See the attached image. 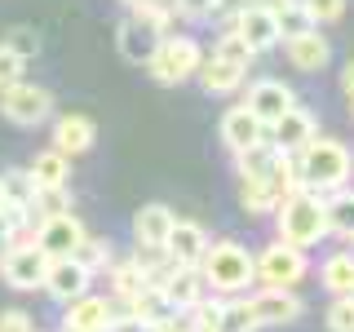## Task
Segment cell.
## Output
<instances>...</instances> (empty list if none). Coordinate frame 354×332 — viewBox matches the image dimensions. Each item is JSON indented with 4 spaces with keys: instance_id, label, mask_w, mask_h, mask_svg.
<instances>
[{
    "instance_id": "1",
    "label": "cell",
    "mask_w": 354,
    "mask_h": 332,
    "mask_svg": "<svg viewBox=\"0 0 354 332\" xmlns=\"http://www.w3.org/2000/svg\"><path fill=\"white\" fill-rule=\"evenodd\" d=\"M292 160H297L301 186H310L319 195L337 191V186H350V177H354V151L341 138H328V133H315L301 151H292Z\"/></svg>"
},
{
    "instance_id": "2",
    "label": "cell",
    "mask_w": 354,
    "mask_h": 332,
    "mask_svg": "<svg viewBox=\"0 0 354 332\" xmlns=\"http://www.w3.org/2000/svg\"><path fill=\"white\" fill-rule=\"evenodd\" d=\"M274 230H279V239L297 243V248H319L328 235V221H324V195L310 191V186H297L292 195H283L279 204H274Z\"/></svg>"
},
{
    "instance_id": "3",
    "label": "cell",
    "mask_w": 354,
    "mask_h": 332,
    "mask_svg": "<svg viewBox=\"0 0 354 332\" xmlns=\"http://www.w3.org/2000/svg\"><path fill=\"white\" fill-rule=\"evenodd\" d=\"M199 275H204L208 293H217V297L248 293L257 284L252 279V252L239 239H208L204 257H199Z\"/></svg>"
},
{
    "instance_id": "4",
    "label": "cell",
    "mask_w": 354,
    "mask_h": 332,
    "mask_svg": "<svg viewBox=\"0 0 354 332\" xmlns=\"http://www.w3.org/2000/svg\"><path fill=\"white\" fill-rule=\"evenodd\" d=\"M199 62H204V44L195 36H186V31H164L160 44H155V53L147 58V71L155 84H186L195 80Z\"/></svg>"
},
{
    "instance_id": "5",
    "label": "cell",
    "mask_w": 354,
    "mask_h": 332,
    "mask_svg": "<svg viewBox=\"0 0 354 332\" xmlns=\"http://www.w3.org/2000/svg\"><path fill=\"white\" fill-rule=\"evenodd\" d=\"M310 275V252L297 248L274 235L261 252H252V279L266 284V288H297Z\"/></svg>"
},
{
    "instance_id": "6",
    "label": "cell",
    "mask_w": 354,
    "mask_h": 332,
    "mask_svg": "<svg viewBox=\"0 0 354 332\" xmlns=\"http://www.w3.org/2000/svg\"><path fill=\"white\" fill-rule=\"evenodd\" d=\"M0 116L18 129H36L53 116V93L44 84H27V80H14L0 89Z\"/></svg>"
},
{
    "instance_id": "7",
    "label": "cell",
    "mask_w": 354,
    "mask_h": 332,
    "mask_svg": "<svg viewBox=\"0 0 354 332\" xmlns=\"http://www.w3.org/2000/svg\"><path fill=\"white\" fill-rule=\"evenodd\" d=\"M44 270H49V257L36 248V239L9 243L5 257H0V279L14 288V293H36L44 284Z\"/></svg>"
},
{
    "instance_id": "8",
    "label": "cell",
    "mask_w": 354,
    "mask_h": 332,
    "mask_svg": "<svg viewBox=\"0 0 354 332\" xmlns=\"http://www.w3.org/2000/svg\"><path fill=\"white\" fill-rule=\"evenodd\" d=\"M248 306H252V319L257 328H283V324H297L306 315V302L297 297V288H248Z\"/></svg>"
},
{
    "instance_id": "9",
    "label": "cell",
    "mask_w": 354,
    "mask_h": 332,
    "mask_svg": "<svg viewBox=\"0 0 354 332\" xmlns=\"http://www.w3.org/2000/svg\"><path fill=\"white\" fill-rule=\"evenodd\" d=\"M84 239V221L71 213H53V217H36V248L44 257H71L75 243Z\"/></svg>"
},
{
    "instance_id": "10",
    "label": "cell",
    "mask_w": 354,
    "mask_h": 332,
    "mask_svg": "<svg viewBox=\"0 0 354 332\" xmlns=\"http://www.w3.org/2000/svg\"><path fill=\"white\" fill-rule=\"evenodd\" d=\"M111 315H115V302L111 297H93V288L71 297V302H62L66 332H111Z\"/></svg>"
},
{
    "instance_id": "11",
    "label": "cell",
    "mask_w": 354,
    "mask_h": 332,
    "mask_svg": "<svg viewBox=\"0 0 354 332\" xmlns=\"http://www.w3.org/2000/svg\"><path fill=\"white\" fill-rule=\"evenodd\" d=\"M315 133H319V116L310 107H301V102H292L279 120H270V124H266V138H270L279 151H301Z\"/></svg>"
},
{
    "instance_id": "12",
    "label": "cell",
    "mask_w": 354,
    "mask_h": 332,
    "mask_svg": "<svg viewBox=\"0 0 354 332\" xmlns=\"http://www.w3.org/2000/svg\"><path fill=\"white\" fill-rule=\"evenodd\" d=\"M44 293H49V302H71V297H80L93 288V270L80 266L75 257H49V270H44Z\"/></svg>"
},
{
    "instance_id": "13",
    "label": "cell",
    "mask_w": 354,
    "mask_h": 332,
    "mask_svg": "<svg viewBox=\"0 0 354 332\" xmlns=\"http://www.w3.org/2000/svg\"><path fill=\"white\" fill-rule=\"evenodd\" d=\"M226 27H235L257 53L279 44V22H274V9H270V5H261V0H248V5H243L239 14L226 22Z\"/></svg>"
},
{
    "instance_id": "14",
    "label": "cell",
    "mask_w": 354,
    "mask_h": 332,
    "mask_svg": "<svg viewBox=\"0 0 354 332\" xmlns=\"http://www.w3.org/2000/svg\"><path fill=\"white\" fill-rule=\"evenodd\" d=\"M283 53H288V62H292L297 71H306V75L324 71L332 62V44H328V36L319 27H306V31H297V36H288Z\"/></svg>"
},
{
    "instance_id": "15",
    "label": "cell",
    "mask_w": 354,
    "mask_h": 332,
    "mask_svg": "<svg viewBox=\"0 0 354 332\" xmlns=\"http://www.w3.org/2000/svg\"><path fill=\"white\" fill-rule=\"evenodd\" d=\"M297 102V93H292V84H283V80H274V75H266V80L257 84H248V93H243V107L252 111V116L261 120V124H270V120H279L288 107Z\"/></svg>"
},
{
    "instance_id": "16",
    "label": "cell",
    "mask_w": 354,
    "mask_h": 332,
    "mask_svg": "<svg viewBox=\"0 0 354 332\" xmlns=\"http://www.w3.org/2000/svg\"><path fill=\"white\" fill-rule=\"evenodd\" d=\"M204 248H208V230L199 226V221H191V217H173L169 235H164V257L182 261V266H199Z\"/></svg>"
},
{
    "instance_id": "17",
    "label": "cell",
    "mask_w": 354,
    "mask_h": 332,
    "mask_svg": "<svg viewBox=\"0 0 354 332\" xmlns=\"http://www.w3.org/2000/svg\"><path fill=\"white\" fill-rule=\"evenodd\" d=\"M173 217L177 213L169 204H142L133 213V243H138V252H164V235H169Z\"/></svg>"
},
{
    "instance_id": "18",
    "label": "cell",
    "mask_w": 354,
    "mask_h": 332,
    "mask_svg": "<svg viewBox=\"0 0 354 332\" xmlns=\"http://www.w3.org/2000/svg\"><path fill=\"white\" fill-rule=\"evenodd\" d=\"M160 36H164V31H155L151 22H142V18H133V14H129V18L115 27V49H120V58H124V62L147 66V58L155 53Z\"/></svg>"
},
{
    "instance_id": "19",
    "label": "cell",
    "mask_w": 354,
    "mask_h": 332,
    "mask_svg": "<svg viewBox=\"0 0 354 332\" xmlns=\"http://www.w3.org/2000/svg\"><path fill=\"white\" fill-rule=\"evenodd\" d=\"M102 275H106V288H111V302H120V306L133 302L142 288H151L147 261H142V257H111Z\"/></svg>"
},
{
    "instance_id": "20",
    "label": "cell",
    "mask_w": 354,
    "mask_h": 332,
    "mask_svg": "<svg viewBox=\"0 0 354 332\" xmlns=\"http://www.w3.org/2000/svg\"><path fill=\"white\" fill-rule=\"evenodd\" d=\"M217 133H221V142H226V151L235 155V151H243V147H252V142H261V138H266V124H261V120L252 116L243 102H235V107H226V116H221Z\"/></svg>"
},
{
    "instance_id": "21",
    "label": "cell",
    "mask_w": 354,
    "mask_h": 332,
    "mask_svg": "<svg viewBox=\"0 0 354 332\" xmlns=\"http://www.w3.org/2000/svg\"><path fill=\"white\" fill-rule=\"evenodd\" d=\"M195 80L204 93H217V98H226V93H239L243 80H248V66H239V62H230V58H204L199 62V71H195Z\"/></svg>"
},
{
    "instance_id": "22",
    "label": "cell",
    "mask_w": 354,
    "mask_h": 332,
    "mask_svg": "<svg viewBox=\"0 0 354 332\" xmlns=\"http://www.w3.org/2000/svg\"><path fill=\"white\" fill-rule=\"evenodd\" d=\"M93 142H97V124L88 116H62V120H53V147H58L62 155H84V151H93Z\"/></svg>"
},
{
    "instance_id": "23",
    "label": "cell",
    "mask_w": 354,
    "mask_h": 332,
    "mask_svg": "<svg viewBox=\"0 0 354 332\" xmlns=\"http://www.w3.org/2000/svg\"><path fill=\"white\" fill-rule=\"evenodd\" d=\"M27 173H31V182H36V191L40 186H66L71 182V155H62L58 147H44V151H36V160L27 164Z\"/></svg>"
},
{
    "instance_id": "24",
    "label": "cell",
    "mask_w": 354,
    "mask_h": 332,
    "mask_svg": "<svg viewBox=\"0 0 354 332\" xmlns=\"http://www.w3.org/2000/svg\"><path fill=\"white\" fill-rule=\"evenodd\" d=\"M319 284L328 288L332 297L337 293H354V248H337L319 261Z\"/></svg>"
},
{
    "instance_id": "25",
    "label": "cell",
    "mask_w": 354,
    "mask_h": 332,
    "mask_svg": "<svg viewBox=\"0 0 354 332\" xmlns=\"http://www.w3.org/2000/svg\"><path fill=\"white\" fill-rule=\"evenodd\" d=\"M226 324V297H199L182 310V328H195V332H221Z\"/></svg>"
},
{
    "instance_id": "26",
    "label": "cell",
    "mask_w": 354,
    "mask_h": 332,
    "mask_svg": "<svg viewBox=\"0 0 354 332\" xmlns=\"http://www.w3.org/2000/svg\"><path fill=\"white\" fill-rule=\"evenodd\" d=\"M324 221H328V235H350L354 230V191L350 186H337V191L324 195Z\"/></svg>"
},
{
    "instance_id": "27",
    "label": "cell",
    "mask_w": 354,
    "mask_h": 332,
    "mask_svg": "<svg viewBox=\"0 0 354 332\" xmlns=\"http://www.w3.org/2000/svg\"><path fill=\"white\" fill-rule=\"evenodd\" d=\"M239 204L248 208L252 217L274 213V195H270V186H266V177H239Z\"/></svg>"
},
{
    "instance_id": "28",
    "label": "cell",
    "mask_w": 354,
    "mask_h": 332,
    "mask_svg": "<svg viewBox=\"0 0 354 332\" xmlns=\"http://www.w3.org/2000/svg\"><path fill=\"white\" fill-rule=\"evenodd\" d=\"M71 257L80 261V266H88L93 275H102V270H106V261L115 257V252H111V239H102V235H88V230H84V239L75 243V252H71Z\"/></svg>"
},
{
    "instance_id": "29",
    "label": "cell",
    "mask_w": 354,
    "mask_h": 332,
    "mask_svg": "<svg viewBox=\"0 0 354 332\" xmlns=\"http://www.w3.org/2000/svg\"><path fill=\"white\" fill-rule=\"evenodd\" d=\"M0 186H5V199H9L14 208H31L36 182H31L27 169H5V173H0Z\"/></svg>"
},
{
    "instance_id": "30",
    "label": "cell",
    "mask_w": 354,
    "mask_h": 332,
    "mask_svg": "<svg viewBox=\"0 0 354 332\" xmlns=\"http://www.w3.org/2000/svg\"><path fill=\"white\" fill-rule=\"evenodd\" d=\"M213 53H217V58H230V62H239V66H252V58H257V49H252V44L243 40L235 27H226V31L217 36Z\"/></svg>"
},
{
    "instance_id": "31",
    "label": "cell",
    "mask_w": 354,
    "mask_h": 332,
    "mask_svg": "<svg viewBox=\"0 0 354 332\" xmlns=\"http://www.w3.org/2000/svg\"><path fill=\"white\" fill-rule=\"evenodd\" d=\"M221 332H257V319H252V306L248 297H226V324H221Z\"/></svg>"
},
{
    "instance_id": "32",
    "label": "cell",
    "mask_w": 354,
    "mask_h": 332,
    "mask_svg": "<svg viewBox=\"0 0 354 332\" xmlns=\"http://www.w3.org/2000/svg\"><path fill=\"white\" fill-rule=\"evenodd\" d=\"M324 324H328L332 332H354V297H350V293H337V297L328 302Z\"/></svg>"
},
{
    "instance_id": "33",
    "label": "cell",
    "mask_w": 354,
    "mask_h": 332,
    "mask_svg": "<svg viewBox=\"0 0 354 332\" xmlns=\"http://www.w3.org/2000/svg\"><path fill=\"white\" fill-rule=\"evenodd\" d=\"M297 5L310 14L315 27H332V22L346 18V0H297Z\"/></svg>"
},
{
    "instance_id": "34",
    "label": "cell",
    "mask_w": 354,
    "mask_h": 332,
    "mask_svg": "<svg viewBox=\"0 0 354 332\" xmlns=\"http://www.w3.org/2000/svg\"><path fill=\"white\" fill-rule=\"evenodd\" d=\"M5 44L18 53V58H27V62L40 53V36H36V27H9V31H5Z\"/></svg>"
},
{
    "instance_id": "35",
    "label": "cell",
    "mask_w": 354,
    "mask_h": 332,
    "mask_svg": "<svg viewBox=\"0 0 354 332\" xmlns=\"http://www.w3.org/2000/svg\"><path fill=\"white\" fill-rule=\"evenodd\" d=\"M173 18H186V22H204V18H217V0H169Z\"/></svg>"
},
{
    "instance_id": "36",
    "label": "cell",
    "mask_w": 354,
    "mask_h": 332,
    "mask_svg": "<svg viewBox=\"0 0 354 332\" xmlns=\"http://www.w3.org/2000/svg\"><path fill=\"white\" fill-rule=\"evenodd\" d=\"M22 71H27V58H18V53L9 49L5 40H0V89L14 84V80H22Z\"/></svg>"
},
{
    "instance_id": "37",
    "label": "cell",
    "mask_w": 354,
    "mask_h": 332,
    "mask_svg": "<svg viewBox=\"0 0 354 332\" xmlns=\"http://www.w3.org/2000/svg\"><path fill=\"white\" fill-rule=\"evenodd\" d=\"M31 328H36V319L27 310H0V332H31Z\"/></svg>"
},
{
    "instance_id": "38",
    "label": "cell",
    "mask_w": 354,
    "mask_h": 332,
    "mask_svg": "<svg viewBox=\"0 0 354 332\" xmlns=\"http://www.w3.org/2000/svg\"><path fill=\"white\" fill-rule=\"evenodd\" d=\"M341 89H346V98H354V58L341 66Z\"/></svg>"
},
{
    "instance_id": "39",
    "label": "cell",
    "mask_w": 354,
    "mask_h": 332,
    "mask_svg": "<svg viewBox=\"0 0 354 332\" xmlns=\"http://www.w3.org/2000/svg\"><path fill=\"white\" fill-rule=\"evenodd\" d=\"M5 248H9V235H5V230H0V257H5Z\"/></svg>"
},
{
    "instance_id": "40",
    "label": "cell",
    "mask_w": 354,
    "mask_h": 332,
    "mask_svg": "<svg viewBox=\"0 0 354 332\" xmlns=\"http://www.w3.org/2000/svg\"><path fill=\"white\" fill-rule=\"evenodd\" d=\"M5 204H9V199H5V186H0V208H5Z\"/></svg>"
},
{
    "instance_id": "41",
    "label": "cell",
    "mask_w": 354,
    "mask_h": 332,
    "mask_svg": "<svg viewBox=\"0 0 354 332\" xmlns=\"http://www.w3.org/2000/svg\"><path fill=\"white\" fill-rule=\"evenodd\" d=\"M346 102H350V116H354V98H346Z\"/></svg>"
},
{
    "instance_id": "42",
    "label": "cell",
    "mask_w": 354,
    "mask_h": 332,
    "mask_svg": "<svg viewBox=\"0 0 354 332\" xmlns=\"http://www.w3.org/2000/svg\"><path fill=\"white\" fill-rule=\"evenodd\" d=\"M124 5H138V0H124Z\"/></svg>"
},
{
    "instance_id": "43",
    "label": "cell",
    "mask_w": 354,
    "mask_h": 332,
    "mask_svg": "<svg viewBox=\"0 0 354 332\" xmlns=\"http://www.w3.org/2000/svg\"><path fill=\"white\" fill-rule=\"evenodd\" d=\"M261 5H274V0H261Z\"/></svg>"
},
{
    "instance_id": "44",
    "label": "cell",
    "mask_w": 354,
    "mask_h": 332,
    "mask_svg": "<svg viewBox=\"0 0 354 332\" xmlns=\"http://www.w3.org/2000/svg\"><path fill=\"white\" fill-rule=\"evenodd\" d=\"M350 297H354V293H350Z\"/></svg>"
}]
</instances>
